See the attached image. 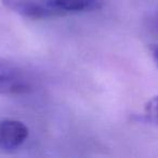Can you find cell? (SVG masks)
<instances>
[{"instance_id": "3", "label": "cell", "mask_w": 158, "mask_h": 158, "mask_svg": "<svg viewBox=\"0 0 158 158\" xmlns=\"http://www.w3.org/2000/svg\"><path fill=\"white\" fill-rule=\"evenodd\" d=\"M28 138V128L13 119L0 121V148L12 151L21 147Z\"/></svg>"}, {"instance_id": "2", "label": "cell", "mask_w": 158, "mask_h": 158, "mask_svg": "<svg viewBox=\"0 0 158 158\" xmlns=\"http://www.w3.org/2000/svg\"><path fill=\"white\" fill-rule=\"evenodd\" d=\"M8 10L31 20H44L56 18L54 12L44 0H2Z\"/></svg>"}, {"instance_id": "6", "label": "cell", "mask_w": 158, "mask_h": 158, "mask_svg": "<svg viewBox=\"0 0 158 158\" xmlns=\"http://www.w3.org/2000/svg\"><path fill=\"white\" fill-rule=\"evenodd\" d=\"M146 22H147V26H148L149 29L158 33V10L148 16Z\"/></svg>"}, {"instance_id": "7", "label": "cell", "mask_w": 158, "mask_h": 158, "mask_svg": "<svg viewBox=\"0 0 158 158\" xmlns=\"http://www.w3.org/2000/svg\"><path fill=\"white\" fill-rule=\"evenodd\" d=\"M151 52H152V56H153L154 61H155L156 65L158 67V44H155L151 48Z\"/></svg>"}, {"instance_id": "4", "label": "cell", "mask_w": 158, "mask_h": 158, "mask_svg": "<svg viewBox=\"0 0 158 158\" xmlns=\"http://www.w3.org/2000/svg\"><path fill=\"white\" fill-rule=\"evenodd\" d=\"M55 16H65L68 14L91 12L102 7V0H44Z\"/></svg>"}, {"instance_id": "5", "label": "cell", "mask_w": 158, "mask_h": 158, "mask_svg": "<svg viewBox=\"0 0 158 158\" xmlns=\"http://www.w3.org/2000/svg\"><path fill=\"white\" fill-rule=\"evenodd\" d=\"M145 114L149 120L158 125V95L147 102L145 106Z\"/></svg>"}, {"instance_id": "1", "label": "cell", "mask_w": 158, "mask_h": 158, "mask_svg": "<svg viewBox=\"0 0 158 158\" xmlns=\"http://www.w3.org/2000/svg\"><path fill=\"white\" fill-rule=\"evenodd\" d=\"M33 90L34 80L26 70L0 61V94L24 95Z\"/></svg>"}]
</instances>
